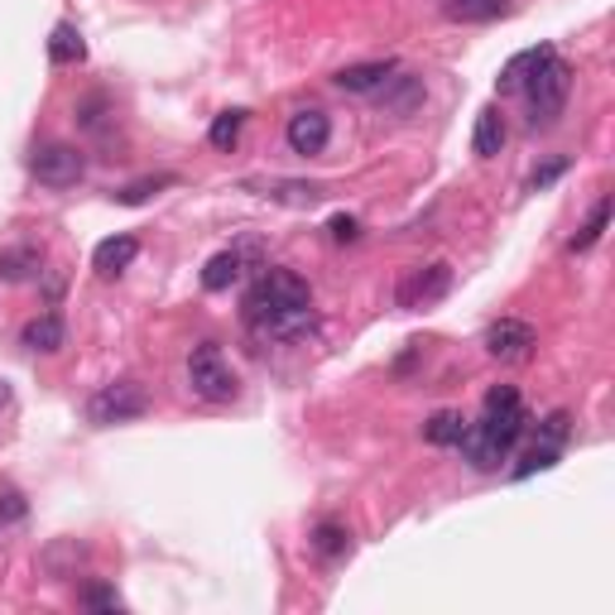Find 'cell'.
Segmentation results:
<instances>
[{"mask_svg": "<svg viewBox=\"0 0 615 615\" xmlns=\"http://www.w3.org/2000/svg\"><path fill=\"white\" fill-rule=\"evenodd\" d=\"M448 294H452V265H448V260H433V265H418V270L404 274L399 289H395V304L418 312V308L442 304Z\"/></svg>", "mask_w": 615, "mask_h": 615, "instance_id": "8992f818", "label": "cell"}, {"mask_svg": "<svg viewBox=\"0 0 615 615\" xmlns=\"http://www.w3.org/2000/svg\"><path fill=\"white\" fill-rule=\"evenodd\" d=\"M63 342H68V327H63L58 312H39V318H30L20 332V347L39 351V356H54V351H63Z\"/></svg>", "mask_w": 615, "mask_h": 615, "instance_id": "7c38bea8", "label": "cell"}, {"mask_svg": "<svg viewBox=\"0 0 615 615\" xmlns=\"http://www.w3.org/2000/svg\"><path fill=\"white\" fill-rule=\"evenodd\" d=\"M265 188V198H274V202H294V207H312L322 198V188L318 183H284V178H274V183H260Z\"/></svg>", "mask_w": 615, "mask_h": 615, "instance_id": "ffe728a7", "label": "cell"}, {"mask_svg": "<svg viewBox=\"0 0 615 615\" xmlns=\"http://www.w3.org/2000/svg\"><path fill=\"white\" fill-rule=\"evenodd\" d=\"M188 385H193V395L207 399V404H231L235 389H241V381H235V371H231V361L221 356L217 342L193 347V356H188Z\"/></svg>", "mask_w": 615, "mask_h": 615, "instance_id": "277c9868", "label": "cell"}, {"mask_svg": "<svg viewBox=\"0 0 615 615\" xmlns=\"http://www.w3.org/2000/svg\"><path fill=\"white\" fill-rule=\"evenodd\" d=\"M6 399H10V389H6V385H0V404H6Z\"/></svg>", "mask_w": 615, "mask_h": 615, "instance_id": "1f68e13d", "label": "cell"}, {"mask_svg": "<svg viewBox=\"0 0 615 615\" xmlns=\"http://www.w3.org/2000/svg\"><path fill=\"white\" fill-rule=\"evenodd\" d=\"M534 347H539V332L519 318H501L486 327V351L495 361H529Z\"/></svg>", "mask_w": 615, "mask_h": 615, "instance_id": "ba28073f", "label": "cell"}, {"mask_svg": "<svg viewBox=\"0 0 615 615\" xmlns=\"http://www.w3.org/2000/svg\"><path fill=\"white\" fill-rule=\"evenodd\" d=\"M442 15L457 24H491L509 15V0H442Z\"/></svg>", "mask_w": 615, "mask_h": 615, "instance_id": "5bb4252c", "label": "cell"}, {"mask_svg": "<svg viewBox=\"0 0 615 615\" xmlns=\"http://www.w3.org/2000/svg\"><path fill=\"white\" fill-rule=\"evenodd\" d=\"M20 515H24V501L15 491H6V495H0V519H20Z\"/></svg>", "mask_w": 615, "mask_h": 615, "instance_id": "4dcf8cb0", "label": "cell"}, {"mask_svg": "<svg viewBox=\"0 0 615 615\" xmlns=\"http://www.w3.org/2000/svg\"><path fill=\"white\" fill-rule=\"evenodd\" d=\"M381 107H385V116H414L418 107H424V77L395 68L381 87Z\"/></svg>", "mask_w": 615, "mask_h": 615, "instance_id": "30bf717a", "label": "cell"}, {"mask_svg": "<svg viewBox=\"0 0 615 615\" xmlns=\"http://www.w3.org/2000/svg\"><path fill=\"white\" fill-rule=\"evenodd\" d=\"M245 116L251 111H221L217 121H212V130H207V140H212V150H221V154H231L235 150V140H241V130H245Z\"/></svg>", "mask_w": 615, "mask_h": 615, "instance_id": "d6986e66", "label": "cell"}, {"mask_svg": "<svg viewBox=\"0 0 615 615\" xmlns=\"http://www.w3.org/2000/svg\"><path fill=\"white\" fill-rule=\"evenodd\" d=\"M543 54H548V48H529V54H519V58H515V63H509V68L501 73V87H505V91H509V87H519V83H525V73H529V68H534V63H539Z\"/></svg>", "mask_w": 615, "mask_h": 615, "instance_id": "4316f807", "label": "cell"}, {"mask_svg": "<svg viewBox=\"0 0 615 615\" xmlns=\"http://www.w3.org/2000/svg\"><path fill=\"white\" fill-rule=\"evenodd\" d=\"M83 606H91V611H121V596L107 592V586H87V592H83Z\"/></svg>", "mask_w": 615, "mask_h": 615, "instance_id": "83f0119b", "label": "cell"}, {"mask_svg": "<svg viewBox=\"0 0 615 615\" xmlns=\"http://www.w3.org/2000/svg\"><path fill=\"white\" fill-rule=\"evenodd\" d=\"M83 168H87V160H83V150H73V145H44L30 160V174H34V183H44V188H73V183L83 178Z\"/></svg>", "mask_w": 615, "mask_h": 615, "instance_id": "52a82bcc", "label": "cell"}, {"mask_svg": "<svg viewBox=\"0 0 615 615\" xmlns=\"http://www.w3.org/2000/svg\"><path fill=\"white\" fill-rule=\"evenodd\" d=\"M312 548H318L322 558H342L351 548V534L342 525H318V534H312Z\"/></svg>", "mask_w": 615, "mask_h": 615, "instance_id": "cb8c5ba5", "label": "cell"}, {"mask_svg": "<svg viewBox=\"0 0 615 615\" xmlns=\"http://www.w3.org/2000/svg\"><path fill=\"white\" fill-rule=\"evenodd\" d=\"M471 150L481 154V160H495V154L505 150V121H501V111L486 107L476 116V130H471Z\"/></svg>", "mask_w": 615, "mask_h": 615, "instance_id": "9a60e30c", "label": "cell"}, {"mask_svg": "<svg viewBox=\"0 0 615 615\" xmlns=\"http://www.w3.org/2000/svg\"><path fill=\"white\" fill-rule=\"evenodd\" d=\"M558 457H562V448H548V442L534 438V448H529L525 457H519V466L509 471V476L525 481V476H534V471H553V466H558Z\"/></svg>", "mask_w": 615, "mask_h": 615, "instance_id": "44dd1931", "label": "cell"}, {"mask_svg": "<svg viewBox=\"0 0 615 615\" xmlns=\"http://www.w3.org/2000/svg\"><path fill=\"white\" fill-rule=\"evenodd\" d=\"M519 87L529 91V125H553L562 116V107H568L572 68L553 54V48H548V54L525 73V83H519Z\"/></svg>", "mask_w": 615, "mask_h": 615, "instance_id": "3957f363", "label": "cell"}, {"mask_svg": "<svg viewBox=\"0 0 615 615\" xmlns=\"http://www.w3.org/2000/svg\"><path fill=\"white\" fill-rule=\"evenodd\" d=\"M284 140H289L294 154H304V160H312V154L327 150V140H332V121H327V111L308 107V111H294L289 125H284Z\"/></svg>", "mask_w": 615, "mask_h": 615, "instance_id": "9c48e42d", "label": "cell"}, {"mask_svg": "<svg viewBox=\"0 0 615 615\" xmlns=\"http://www.w3.org/2000/svg\"><path fill=\"white\" fill-rule=\"evenodd\" d=\"M337 235V241H356L361 235V227H356V217H332V227H327Z\"/></svg>", "mask_w": 615, "mask_h": 615, "instance_id": "f546056e", "label": "cell"}, {"mask_svg": "<svg viewBox=\"0 0 615 615\" xmlns=\"http://www.w3.org/2000/svg\"><path fill=\"white\" fill-rule=\"evenodd\" d=\"M39 270V251H6L0 255V279H30V274Z\"/></svg>", "mask_w": 615, "mask_h": 615, "instance_id": "603a6c76", "label": "cell"}, {"mask_svg": "<svg viewBox=\"0 0 615 615\" xmlns=\"http://www.w3.org/2000/svg\"><path fill=\"white\" fill-rule=\"evenodd\" d=\"M140 414H150V395H145V385H135V381L101 385L97 395L87 399V424H97V428L130 424V418H140Z\"/></svg>", "mask_w": 615, "mask_h": 615, "instance_id": "5b68a950", "label": "cell"}, {"mask_svg": "<svg viewBox=\"0 0 615 615\" xmlns=\"http://www.w3.org/2000/svg\"><path fill=\"white\" fill-rule=\"evenodd\" d=\"M558 174H568V160H553V164H543V168H534V178H529V188L539 193V188H548Z\"/></svg>", "mask_w": 615, "mask_h": 615, "instance_id": "f1b7e54d", "label": "cell"}, {"mask_svg": "<svg viewBox=\"0 0 615 615\" xmlns=\"http://www.w3.org/2000/svg\"><path fill=\"white\" fill-rule=\"evenodd\" d=\"M399 63L395 58H371V63H351V68H342L332 77L342 91H351V97H365V91H381L385 87V77L395 73Z\"/></svg>", "mask_w": 615, "mask_h": 615, "instance_id": "8fae6325", "label": "cell"}, {"mask_svg": "<svg viewBox=\"0 0 615 615\" xmlns=\"http://www.w3.org/2000/svg\"><path fill=\"white\" fill-rule=\"evenodd\" d=\"M135 255H140L135 235H111V241H101L97 251H91V270H97L101 279H116L121 270L135 265Z\"/></svg>", "mask_w": 615, "mask_h": 615, "instance_id": "4fadbf2b", "label": "cell"}, {"mask_svg": "<svg viewBox=\"0 0 615 615\" xmlns=\"http://www.w3.org/2000/svg\"><path fill=\"white\" fill-rule=\"evenodd\" d=\"M462 433H466V418L452 414V409H438L424 424V438L433 442V448H457V442H462Z\"/></svg>", "mask_w": 615, "mask_h": 615, "instance_id": "e0dca14e", "label": "cell"}, {"mask_svg": "<svg viewBox=\"0 0 615 615\" xmlns=\"http://www.w3.org/2000/svg\"><path fill=\"white\" fill-rule=\"evenodd\" d=\"M48 58H54V63H83L87 58V44H83V34H77V24H54Z\"/></svg>", "mask_w": 615, "mask_h": 615, "instance_id": "ac0fdd59", "label": "cell"}, {"mask_svg": "<svg viewBox=\"0 0 615 615\" xmlns=\"http://www.w3.org/2000/svg\"><path fill=\"white\" fill-rule=\"evenodd\" d=\"M235 279H241V251H221V255L207 260V270H202V289L207 294L231 289Z\"/></svg>", "mask_w": 615, "mask_h": 615, "instance_id": "2e32d148", "label": "cell"}, {"mask_svg": "<svg viewBox=\"0 0 615 615\" xmlns=\"http://www.w3.org/2000/svg\"><path fill=\"white\" fill-rule=\"evenodd\" d=\"M174 174H160V178H140V183H130V188H121V193H116V198H121L125 207H135V202H145L150 198V193H160V188H174Z\"/></svg>", "mask_w": 615, "mask_h": 615, "instance_id": "484cf974", "label": "cell"}, {"mask_svg": "<svg viewBox=\"0 0 615 615\" xmlns=\"http://www.w3.org/2000/svg\"><path fill=\"white\" fill-rule=\"evenodd\" d=\"M606 221H611V198H601V202L592 207V217L582 221V231L572 235V251H592L601 235H606Z\"/></svg>", "mask_w": 615, "mask_h": 615, "instance_id": "7402d4cb", "label": "cell"}, {"mask_svg": "<svg viewBox=\"0 0 615 615\" xmlns=\"http://www.w3.org/2000/svg\"><path fill=\"white\" fill-rule=\"evenodd\" d=\"M568 438H572V418L562 409H553L539 424V442H548V448H568Z\"/></svg>", "mask_w": 615, "mask_h": 615, "instance_id": "d4e9b609", "label": "cell"}, {"mask_svg": "<svg viewBox=\"0 0 615 615\" xmlns=\"http://www.w3.org/2000/svg\"><path fill=\"white\" fill-rule=\"evenodd\" d=\"M245 322L265 342H298L318 327L312 294L294 270H265L245 294Z\"/></svg>", "mask_w": 615, "mask_h": 615, "instance_id": "6da1fadb", "label": "cell"}, {"mask_svg": "<svg viewBox=\"0 0 615 615\" xmlns=\"http://www.w3.org/2000/svg\"><path fill=\"white\" fill-rule=\"evenodd\" d=\"M519 438H525V404H519V389L495 385L486 395V418H481V424H466L457 448L466 452V462L476 471H495L509 452H515Z\"/></svg>", "mask_w": 615, "mask_h": 615, "instance_id": "7a4b0ae2", "label": "cell"}]
</instances>
